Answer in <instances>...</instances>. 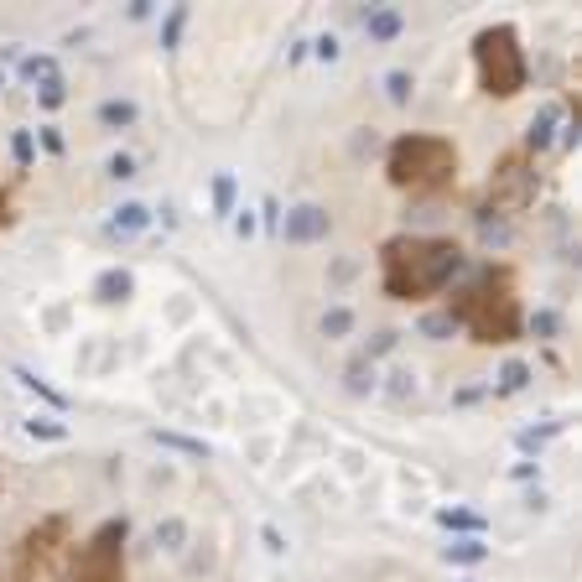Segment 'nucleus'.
<instances>
[{"instance_id": "6e6552de", "label": "nucleus", "mask_w": 582, "mask_h": 582, "mask_svg": "<svg viewBox=\"0 0 582 582\" xmlns=\"http://www.w3.org/2000/svg\"><path fill=\"white\" fill-rule=\"evenodd\" d=\"M557 120H561L557 104H540L536 120H530V130H525V146H530V151H546V146L557 141Z\"/></svg>"}, {"instance_id": "5701e85b", "label": "nucleus", "mask_w": 582, "mask_h": 582, "mask_svg": "<svg viewBox=\"0 0 582 582\" xmlns=\"http://www.w3.org/2000/svg\"><path fill=\"white\" fill-rule=\"evenodd\" d=\"M442 525H447V530H468V536H478V530H483V520L474 515V510H442Z\"/></svg>"}, {"instance_id": "4c0bfd02", "label": "nucleus", "mask_w": 582, "mask_h": 582, "mask_svg": "<svg viewBox=\"0 0 582 582\" xmlns=\"http://www.w3.org/2000/svg\"><path fill=\"white\" fill-rule=\"evenodd\" d=\"M0 224H11V213H5V198H0Z\"/></svg>"}, {"instance_id": "f704fd0d", "label": "nucleus", "mask_w": 582, "mask_h": 582, "mask_svg": "<svg viewBox=\"0 0 582 582\" xmlns=\"http://www.w3.org/2000/svg\"><path fill=\"white\" fill-rule=\"evenodd\" d=\"M255 229H260V219H255L249 208H234V234H239V239H249Z\"/></svg>"}, {"instance_id": "c756f323", "label": "nucleus", "mask_w": 582, "mask_h": 582, "mask_svg": "<svg viewBox=\"0 0 582 582\" xmlns=\"http://www.w3.org/2000/svg\"><path fill=\"white\" fill-rule=\"evenodd\" d=\"M307 47H312V52H317L323 62H338V58H343V42L333 37V32H323V37H317V42H307Z\"/></svg>"}, {"instance_id": "f03ea898", "label": "nucleus", "mask_w": 582, "mask_h": 582, "mask_svg": "<svg viewBox=\"0 0 582 582\" xmlns=\"http://www.w3.org/2000/svg\"><path fill=\"white\" fill-rule=\"evenodd\" d=\"M453 146L447 141H432V136H406V141H395L390 151V183L400 187H436L453 177Z\"/></svg>"}, {"instance_id": "b1692460", "label": "nucleus", "mask_w": 582, "mask_h": 582, "mask_svg": "<svg viewBox=\"0 0 582 582\" xmlns=\"http://www.w3.org/2000/svg\"><path fill=\"white\" fill-rule=\"evenodd\" d=\"M478 234H483L489 245H510V224L494 219V208H489V213H478Z\"/></svg>"}, {"instance_id": "1a4fd4ad", "label": "nucleus", "mask_w": 582, "mask_h": 582, "mask_svg": "<svg viewBox=\"0 0 582 582\" xmlns=\"http://www.w3.org/2000/svg\"><path fill=\"white\" fill-rule=\"evenodd\" d=\"M146 224H151V208L130 198V203H120V208H115V219H109V234H120V239H130V234H141Z\"/></svg>"}, {"instance_id": "4be33fe9", "label": "nucleus", "mask_w": 582, "mask_h": 582, "mask_svg": "<svg viewBox=\"0 0 582 582\" xmlns=\"http://www.w3.org/2000/svg\"><path fill=\"white\" fill-rule=\"evenodd\" d=\"M411 73L406 68H395V73H385V94H390V104H411Z\"/></svg>"}, {"instance_id": "7ed1b4c3", "label": "nucleus", "mask_w": 582, "mask_h": 582, "mask_svg": "<svg viewBox=\"0 0 582 582\" xmlns=\"http://www.w3.org/2000/svg\"><path fill=\"white\" fill-rule=\"evenodd\" d=\"M478 73H483V89L499 94V99L520 94V83H525V62H520V47H515V32H510V26H489V32H478Z\"/></svg>"}, {"instance_id": "f257e3e1", "label": "nucleus", "mask_w": 582, "mask_h": 582, "mask_svg": "<svg viewBox=\"0 0 582 582\" xmlns=\"http://www.w3.org/2000/svg\"><path fill=\"white\" fill-rule=\"evenodd\" d=\"M457 270H463V249L447 245V239H395V245H385V291L400 296V302L447 286Z\"/></svg>"}, {"instance_id": "dca6fc26", "label": "nucleus", "mask_w": 582, "mask_h": 582, "mask_svg": "<svg viewBox=\"0 0 582 582\" xmlns=\"http://www.w3.org/2000/svg\"><path fill=\"white\" fill-rule=\"evenodd\" d=\"M343 380H349V395H374V390H380V380H374V364H370V359L349 364V374H343Z\"/></svg>"}, {"instance_id": "7c9ffc66", "label": "nucleus", "mask_w": 582, "mask_h": 582, "mask_svg": "<svg viewBox=\"0 0 582 582\" xmlns=\"http://www.w3.org/2000/svg\"><path fill=\"white\" fill-rule=\"evenodd\" d=\"M104 172H109L115 183H125V177H136V156H125V151H115V156L104 162Z\"/></svg>"}, {"instance_id": "423d86ee", "label": "nucleus", "mask_w": 582, "mask_h": 582, "mask_svg": "<svg viewBox=\"0 0 582 582\" xmlns=\"http://www.w3.org/2000/svg\"><path fill=\"white\" fill-rule=\"evenodd\" d=\"M530 192H536V177H530L520 162L499 166V177H494V203L499 208H525L530 203Z\"/></svg>"}, {"instance_id": "c9c22d12", "label": "nucleus", "mask_w": 582, "mask_h": 582, "mask_svg": "<svg viewBox=\"0 0 582 582\" xmlns=\"http://www.w3.org/2000/svg\"><path fill=\"white\" fill-rule=\"evenodd\" d=\"M42 146H47L52 156H62V136H58V125H47V130H42Z\"/></svg>"}, {"instance_id": "ddd939ff", "label": "nucleus", "mask_w": 582, "mask_h": 582, "mask_svg": "<svg viewBox=\"0 0 582 582\" xmlns=\"http://www.w3.org/2000/svg\"><path fill=\"white\" fill-rule=\"evenodd\" d=\"M447 561H457V567H478V561H489V546L478 536H463V540H453L447 551H442Z\"/></svg>"}, {"instance_id": "cd10ccee", "label": "nucleus", "mask_w": 582, "mask_h": 582, "mask_svg": "<svg viewBox=\"0 0 582 582\" xmlns=\"http://www.w3.org/2000/svg\"><path fill=\"white\" fill-rule=\"evenodd\" d=\"M11 156H16V166H32V156H37L32 130H16V136H11Z\"/></svg>"}, {"instance_id": "f3484780", "label": "nucleus", "mask_w": 582, "mask_h": 582, "mask_svg": "<svg viewBox=\"0 0 582 582\" xmlns=\"http://www.w3.org/2000/svg\"><path fill=\"white\" fill-rule=\"evenodd\" d=\"M317 328H323V338H349V333H353V312L349 307H328Z\"/></svg>"}, {"instance_id": "412c9836", "label": "nucleus", "mask_w": 582, "mask_h": 582, "mask_svg": "<svg viewBox=\"0 0 582 582\" xmlns=\"http://www.w3.org/2000/svg\"><path fill=\"white\" fill-rule=\"evenodd\" d=\"M183 26H187V5H172V11H166V26H162V47H166V52L183 42Z\"/></svg>"}, {"instance_id": "bb28decb", "label": "nucleus", "mask_w": 582, "mask_h": 582, "mask_svg": "<svg viewBox=\"0 0 582 582\" xmlns=\"http://www.w3.org/2000/svg\"><path fill=\"white\" fill-rule=\"evenodd\" d=\"M557 328H561V317H557L551 307L530 312V333H536V338H557Z\"/></svg>"}, {"instance_id": "4468645a", "label": "nucleus", "mask_w": 582, "mask_h": 582, "mask_svg": "<svg viewBox=\"0 0 582 582\" xmlns=\"http://www.w3.org/2000/svg\"><path fill=\"white\" fill-rule=\"evenodd\" d=\"M234 192H239V187H234V172H213V213H219V219L234 213Z\"/></svg>"}, {"instance_id": "a211bd4d", "label": "nucleus", "mask_w": 582, "mask_h": 582, "mask_svg": "<svg viewBox=\"0 0 582 582\" xmlns=\"http://www.w3.org/2000/svg\"><path fill=\"white\" fill-rule=\"evenodd\" d=\"M52 73H58V62L47 58V52H37V58H21V79H26V83H47Z\"/></svg>"}, {"instance_id": "f8f14e48", "label": "nucleus", "mask_w": 582, "mask_h": 582, "mask_svg": "<svg viewBox=\"0 0 582 582\" xmlns=\"http://www.w3.org/2000/svg\"><path fill=\"white\" fill-rule=\"evenodd\" d=\"M151 540H156L162 551H183V546H187V520H177V515L156 520V530H151Z\"/></svg>"}, {"instance_id": "a878e982", "label": "nucleus", "mask_w": 582, "mask_h": 582, "mask_svg": "<svg viewBox=\"0 0 582 582\" xmlns=\"http://www.w3.org/2000/svg\"><path fill=\"white\" fill-rule=\"evenodd\" d=\"M16 380H21V385H26V390H37L42 400H47V406H58V411H62V406H68V400H62V395L52 390V385H42L37 374H32V370H21V364H16Z\"/></svg>"}, {"instance_id": "72a5a7b5", "label": "nucleus", "mask_w": 582, "mask_h": 582, "mask_svg": "<svg viewBox=\"0 0 582 582\" xmlns=\"http://www.w3.org/2000/svg\"><path fill=\"white\" fill-rule=\"evenodd\" d=\"M260 540H266V551H270V557H286V536H281L276 525H260Z\"/></svg>"}, {"instance_id": "393cba45", "label": "nucleus", "mask_w": 582, "mask_h": 582, "mask_svg": "<svg viewBox=\"0 0 582 582\" xmlns=\"http://www.w3.org/2000/svg\"><path fill=\"white\" fill-rule=\"evenodd\" d=\"M37 99H42V109H58V104L68 99V83H62V73H52L47 83H37Z\"/></svg>"}, {"instance_id": "20e7f679", "label": "nucleus", "mask_w": 582, "mask_h": 582, "mask_svg": "<svg viewBox=\"0 0 582 582\" xmlns=\"http://www.w3.org/2000/svg\"><path fill=\"white\" fill-rule=\"evenodd\" d=\"M115 540H125V525H109V530H99L94 546H83L68 582H120V546Z\"/></svg>"}, {"instance_id": "2f4dec72", "label": "nucleus", "mask_w": 582, "mask_h": 582, "mask_svg": "<svg viewBox=\"0 0 582 582\" xmlns=\"http://www.w3.org/2000/svg\"><path fill=\"white\" fill-rule=\"evenodd\" d=\"M390 395L400 400V395H416V370H395L390 374Z\"/></svg>"}, {"instance_id": "c85d7f7f", "label": "nucleus", "mask_w": 582, "mask_h": 582, "mask_svg": "<svg viewBox=\"0 0 582 582\" xmlns=\"http://www.w3.org/2000/svg\"><path fill=\"white\" fill-rule=\"evenodd\" d=\"M453 328H457L453 312H432V317H421V333H427V338H447Z\"/></svg>"}, {"instance_id": "473e14b6", "label": "nucleus", "mask_w": 582, "mask_h": 582, "mask_svg": "<svg viewBox=\"0 0 582 582\" xmlns=\"http://www.w3.org/2000/svg\"><path fill=\"white\" fill-rule=\"evenodd\" d=\"M395 343H400V333H390V328H385V333H374V338H370V364L380 359V353H390Z\"/></svg>"}, {"instance_id": "58836bf2", "label": "nucleus", "mask_w": 582, "mask_h": 582, "mask_svg": "<svg viewBox=\"0 0 582 582\" xmlns=\"http://www.w3.org/2000/svg\"><path fill=\"white\" fill-rule=\"evenodd\" d=\"M0 89H5V73H0Z\"/></svg>"}, {"instance_id": "e433bc0d", "label": "nucleus", "mask_w": 582, "mask_h": 582, "mask_svg": "<svg viewBox=\"0 0 582 582\" xmlns=\"http://www.w3.org/2000/svg\"><path fill=\"white\" fill-rule=\"evenodd\" d=\"M266 229H281V203L276 198H266Z\"/></svg>"}, {"instance_id": "0eeeda50", "label": "nucleus", "mask_w": 582, "mask_h": 582, "mask_svg": "<svg viewBox=\"0 0 582 582\" xmlns=\"http://www.w3.org/2000/svg\"><path fill=\"white\" fill-rule=\"evenodd\" d=\"M364 32H370V42H395L406 32V16L395 5H374L370 16H364Z\"/></svg>"}, {"instance_id": "9b49d317", "label": "nucleus", "mask_w": 582, "mask_h": 582, "mask_svg": "<svg viewBox=\"0 0 582 582\" xmlns=\"http://www.w3.org/2000/svg\"><path fill=\"white\" fill-rule=\"evenodd\" d=\"M136 115H141L136 99H104L99 104V125H104V130H125V125H136Z\"/></svg>"}, {"instance_id": "aec40b11", "label": "nucleus", "mask_w": 582, "mask_h": 582, "mask_svg": "<svg viewBox=\"0 0 582 582\" xmlns=\"http://www.w3.org/2000/svg\"><path fill=\"white\" fill-rule=\"evenodd\" d=\"M156 442H162V447H177V453H187V457H208V442H198V436H183V432H156Z\"/></svg>"}, {"instance_id": "9d476101", "label": "nucleus", "mask_w": 582, "mask_h": 582, "mask_svg": "<svg viewBox=\"0 0 582 582\" xmlns=\"http://www.w3.org/2000/svg\"><path fill=\"white\" fill-rule=\"evenodd\" d=\"M130 291H136V276H130V270H125V266L104 270L99 281H94V296H99V302H125Z\"/></svg>"}, {"instance_id": "2eb2a0df", "label": "nucleus", "mask_w": 582, "mask_h": 582, "mask_svg": "<svg viewBox=\"0 0 582 582\" xmlns=\"http://www.w3.org/2000/svg\"><path fill=\"white\" fill-rule=\"evenodd\" d=\"M525 385H530V364H520V359H510V364L499 370V385H494V390H499V395H520Z\"/></svg>"}, {"instance_id": "6ab92c4d", "label": "nucleus", "mask_w": 582, "mask_h": 582, "mask_svg": "<svg viewBox=\"0 0 582 582\" xmlns=\"http://www.w3.org/2000/svg\"><path fill=\"white\" fill-rule=\"evenodd\" d=\"M26 436H42V442H62V436H68V427H62L58 416H32V421H26Z\"/></svg>"}, {"instance_id": "39448f33", "label": "nucleus", "mask_w": 582, "mask_h": 582, "mask_svg": "<svg viewBox=\"0 0 582 582\" xmlns=\"http://www.w3.org/2000/svg\"><path fill=\"white\" fill-rule=\"evenodd\" d=\"M328 229H333V219L323 203H296L281 219V239L286 245H317V239H328Z\"/></svg>"}]
</instances>
